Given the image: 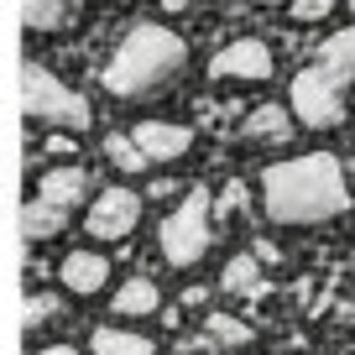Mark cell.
Listing matches in <instances>:
<instances>
[{
    "label": "cell",
    "instance_id": "6da1fadb",
    "mask_svg": "<svg viewBox=\"0 0 355 355\" xmlns=\"http://www.w3.org/2000/svg\"><path fill=\"white\" fill-rule=\"evenodd\" d=\"M261 209L272 225H324L350 209V183L334 152H303L261 173Z\"/></svg>",
    "mask_w": 355,
    "mask_h": 355
},
{
    "label": "cell",
    "instance_id": "7a4b0ae2",
    "mask_svg": "<svg viewBox=\"0 0 355 355\" xmlns=\"http://www.w3.org/2000/svg\"><path fill=\"white\" fill-rule=\"evenodd\" d=\"M183 68H189V42L183 37L157 21H136L121 37V47H115V58L105 63L100 78L115 100H152V94H167L183 78Z\"/></svg>",
    "mask_w": 355,
    "mask_h": 355
},
{
    "label": "cell",
    "instance_id": "3957f363",
    "mask_svg": "<svg viewBox=\"0 0 355 355\" xmlns=\"http://www.w3.org/2000/svg\"><path fill=\"white\" fill-rule=\"evenodd\" d=\"M21 110L26 121L47 125V131H68V136H84L94 125V110L78 89H68L63 78H53L42 63H26L21 73Z\"/></svg>",
    "mask_w": 355,
    "mask_h": 355
},
{
    "label": "cell",
    "instance_id": "277c9868",
    "mask_svg": "<svg viewBox=\"0 0 355 355\" xmlns=\"http://www.w3.org/2000/svg\"><path fill=\"white\" fill-rule=\"evenodd\" d=\"M157 245H162L167 266H199L214 245V199L209 189H189L183 204L162 220L157 230Z\"/></svg>",
    "mask_w": 355,
    "mask_h": 355
},
{
    "label": "cell",
    "instance_id": "5b68a950",
    "mask_svg": "<svg viewBox=\"0 0 355 355\" xmlns=\"http://www.w3.org/2000/svg\"><path fill=\"white\" fill-rule=\"evenodd\" d=\"M345 94H350V89L313 63V68H303V73H293L288 110H293V121H298L303 131H334V125H345Z\"/></svg>",
    "mask_w": 355,
    "mask_h": 355
},
{
    "label": "cell",
    "instance_id": "8992f818",
    "mask_svg": "<svg viewBox=\"0 0 355 355\" xmlns=\"http://www.w3.org/2000/svg\"><path fill=\"white\" fill-rule=\"evenodd\" d=\"M141 225V193L136 189H105L100 199L89 204V214H84V230L94 235V241H125V235Z\"/></svg>",
    "mask_w": 355,
    "mask_h": 355
},
{
    "label": "cell",
    "instance_id": "52a82bcc",
    "mask_svg": "<svg viewBox=\"0 0 355 355\" xmlns=\"http://www.w3.org/2000/svg\"><path fill=\"white\" fill-rule=\"evenodd\" d=\"M209 73L225 78V84H261V78H272V47L256 42V37H241V42L214 53Z\"/></svg>",
    "mask_w": 355,
    "mask_h": 355
},
{
    "label": "cell",
    "instance_id": "ba28073f",
    "mask_svg": "<svg viewBox=\"0 0 355 355\" xmlns=\"http://www.w3.org/2000/svg\"><path fill=\"white\" fill-rule=\"evenodd\" d=\"M58 282H63L73 298H94V293H105V282H110V261H105L100 251H68L63 261H58Z\"/></svg>",
    "mask_w": 355,
    "mask_h": 355
},
{
    "label": "cell",
    "instance_id": "9c48e42d",
    "mask_svg": "<svg viewBox=\"0 0 355 355\" xmlns=\"http://www.w3.org/2000/svg\"><path fill=\"white\" fill-rule=\"evenodd\" d=\"M131 136H136V146L146 152L152 167L157 162H178V157L193 146V131H189V125H173V121H141Z\"/></svg>",
    "mask_w": 355,
    "mask_h": 355
},
{
    "label": "cell",
    "instance_id": "30bf717a",
    "mask_svg": "<svg viewBox=\"0 0 355 355\" xmlns=\"http://www.w3.org/2000/svg\"><path fill=\"white\" fill-rule=\"evenodd\" d=\"M84 193H89V173L78 162H58V167H47V173L37 178V199L58 204V209H78Z\"/></svg>",
    "mask_w": 355,
    "mask_h": 355
},
{
    "label": "cell",
    "instance_id": "8fae6325",
    "mask_svg": "<svg viewBox=\"0 0 355 355\" xmlns=\"http://www.w3.org/2000/svg\"><path fill=\"white\" fill-rule=\"evenodd\" d=\"M84 0H21V26L26 32H63L78 21Z\"/></svg>",
    "mask_w": 355,
    "mask_h": 355
},
{
    "label": "cell",
    "instance_id": "7c38bea8",
    "mask_svg": "<svg viewBox=\"0 0 355 355\" xmlns=\"http://www.w3.org/2000/svg\"><path fill=\"white\" fill-rule=\"evenodd\" d=\"M110 309H115V319H146V313L162 309V293H157L152 277H125L121 288H115Z\"/></svg>",
    "mask_w": 355,
    "mask_h": 355
},
{
    "label": "cell",
    "instance_id": "4fadbf2b",
    "mask_svg": "<svg viewBox=\"0 0 355 355\" xmlns=\"http://www.w3.org/2000/svg\"><path fill=\"white\" fill-rule=\"evenodd\" d=\"M89 350L94 355H157V340L141 329H121V324H100L89 334Z\"/></svg>",
    "mask_w": 355,
    "mask_h": 355
},
{
    "label": "cell",
    "instance_id": "5bb4252c",
    "mask_svg": "<svg viewBox=\"0 0 355 355\" xmlns=\"http://www.w3.org/2000/svg\"><path fill=\"white\" fill-rule=\"evenodd\" d=\"M313 63L350 89V84H355V26H340L334 37H324V47H319V58H313Z\"/></svg>",
    "mask_w": 355,
    "mask_h": 355
},
{
    "label": "cell",
    "instance_id": "9a60e30c",
    "mask_svg": "<svg viewBox=\"0 0 355 355\" xmlns=\"http://www.w3.org/2000/svg\"><path fill=\"white\" fill-rule=\"evenodd\" d=\"M220 293L225 298H256L261 293V256L256 251H235L220 272Z\"/></svg>",
    "mask_w": 355,
    "mask_h": 355
},
{
    "label": "cell",
    "instance_id": "2e32d148",
    "mask_svg": "<svg viewBox=\"0 0 355 355\" xmlns=\"http://www.w3.org/2000/svg\"><path fill=\"white\" fill-rule=\"evenodd\" d=\"M293 110H282V105H256L251 115H245V125H241V136L245 141H272V146H282L293 136Z\"/></svg>",
    "mask_w": 355,
    "mask_h": 355
},
{
    "label": "cell",
    "instance_id": "e0dca14e",
    "mask_svg": "<svg viewBox=\"0 0 355 355\" xmlns=\"http://www.w3.org/2000/svg\"><path fill=\"white\" fill-rule=\"evenodd\" d=\"M63 225H68V209H58V204H47V199L21 204V235L26 241H53Z\"/></svg>",
    "mask_w": 355,
    "mask_h": 355
},
{
    "label": "cell",
    "instance_id": "ac0fdd59",
    "mask_svg": "<svg viewBox=\"0 0 355 355\" xmlns=\"http://www.w3.org/2000/svg\"><path fill=\"white\" fill-rule=\"evenodd\" d=\"M204 334L214 340V350H241V345H251V340H256L251 324L235 319V313H209V319H204Z\"/></svg>",
    "mask_w": 355,
    "mask_h": 355
},
{
    "label": "cell",
    "instance_id": "d6986e66",
    "mask_svg": "<svg viewBox=\"0 0 355 355\" xmlns=\"http://www.w3.org/2000/svg\"><path fill=\"white\" fill-rule=\"evenodd\" d=\"M105 157H110L121 173H146V167H152V162H146V152L136 146L131 131H110V136H105Z\"/></svg>",
    "mask_w": 355,
    "mask_h": 355
},
{
    "label": "cell",
    "instance_id": "ffe728a7",
    "mask_svg": "<svg viewBox=\"0 0 355 355\" xmlns=\"http://www.w3.org/2000/svg\"><path fill=\"white\" fill-rule=\"evenodd\" d=\"M53 313H58V298H53V293H37V298H26V309H21L26 334H32V329H42V324L53 319Z\"/></svg>",
    "mask_w": 355,
    "mask_h": 355
},
{
    "label": "cell",
    "instance_id": "44dd1931",
    "mask_svg": "<svg viewBox=\"0 0 355 355\" xmlns=\"http://www.w3.org/2000/svg\"><path fill=\"white\" fill-rule=\"evenodd\" d=\"M334 11V0H293V21H324Z\"/></svg>",
    "mask_w": 355,
    "mask_h": 355
},
{
    "label": "cell",
    "instance_id": "7402d4cb",
    "mask_svg": "<svg viewBox=\"0 0 355 355\" xmlns=\"http://www.w3.org/2000/svg\"><path fill=\"white\" fill-rule=\"evenodd\" d=\"M241 204H245V189H241V183H230V189H225L220 199H214V214H235Z\"/></svg>",
    "mask_w": 355,
    "mask_h": 355
},
{
    "label": "cell",
    "instance_id": "603a6c76",
    "mask_svg": "<svg viewBox=\"0 0 355 355\" xmlns=\"http://www.w3.org/2000/svg\"><path fill=\"white\" fill-rule=\"evenodd\" d=\"M42 152H47V157H58V162H73V152H78V146H73V141H68V131H58V136H53V141H47V146H42Z\"/></svg>",
    "mask_w": 355,
    "mask_h": 355
},
{
    "label": "cell",
    "instance_id": "cb8c5ba5",
    "mask_svg": "<svg viewBox=\"0 0 355 355\" xmlns=\"http://www.w3.org/2000/svg\"><path fill=\"white\" fill-rule=\"evenodd\" d=\"M204 298H209V293H204V288H183V309H199Z\"/></svg>",
    "mask_w": 355,
    "mask_h": 355
},
{
    "label": "cell",
    "instance_id": "d4e9b609",
    "mask_svg": "<svg viewBox=\"0 0 355 355\" xmlns=\"http://www.w3.org/2000/svg\"><path fill=\"white\" fill-rule=\"evenodd\" d=\"M37 355H78L73 345H47V350H37Z\"/></svg>",
    "mask_w": 355,
    "mask_h": 355
},
{
    "label": "cell",
    "instance_id": "484cf974",
    "mask_svg": "<svg viewBox=\"0 0 355 355\" xmlns=\"http://www.w3.org/2000/svg\"><path fill=\"white\" fill-rule=\"evenodd\" d=\"M193 0H162V11H189Z\"/></svg>",
    "mask_w": 355,
    "mask_h": 355
},
{
    "label": "cell",
    "instance_id": "4316f807",
    "mask_svg": "<svg viewBox=\"0 0 355 355\" xmlns=\"http://www.w3.org/2000/svg\"><path fill=\"white\" fill-rule=\"evenodd\" d=\"M345 6H350V16H355V0H345Z\"/></svg>",
    "mask_w": 355,
    "mask_h": 355
}]
</instances>
